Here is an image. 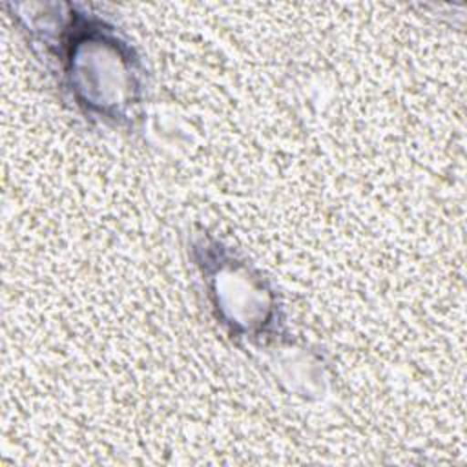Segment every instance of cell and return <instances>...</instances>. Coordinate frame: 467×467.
Listing matches in <instances>:
<instances>
[{
  "label": "cell",
  "instance_id": "1",
  "mask_svg": "<svg viewBox=\"0 0 467 467\" xmlns=\"http://www.w3.org/2000/svg\"><path fill=\"white\" fill-rule=\"evenodd\" d=\"M26 7L15 18L64 99L91 122L131 130L146 93V69L131 42L86 5Z\"/></svg>",
  "mask_w": 467,
  "mask_h": 467
},
{
  "label": "cell",
  "instance_id": "2",
  "mask_svg": "<svg viewBox=\"0 0 467 467\" xmlns=\"http://www.w3.org/2000/svg\"><path fill=\"white\" fill-rule=\"evenodd\" d=\"M190 254L213 316L230 337L255 348L292 341L277 294L244 257L208 234L192 239Z\"/></svg>",
  "mask_w": 467,
  "mask_h": 467
}]
</instances>
